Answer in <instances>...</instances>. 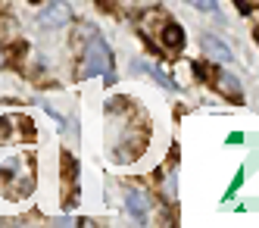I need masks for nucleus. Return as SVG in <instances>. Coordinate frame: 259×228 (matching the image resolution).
Returning a JSON list of instances; mask_svg holds the SVG:
<instances>
[{
	"label": "nucleus",
	"instance_id": "f257e3e1",
	"mask_svg": "<svg viewBox=\"0 0 259 228\" xmlns=\"http://www.w3.org/2000/svg\"><path fill=\"white\" fill-rule=\"evenodd\" d=\"M84 63H88V72H97V75H109V82H113V53L109 47L94 37V41L88 44V53H84Z\"/></svg>",
	"mask_w": 259,
	"mask_h": 228
},
{
	"label": "nucleus",
	"instance_id": "f03ea898",
	"mask_svg": "<svg viewBox=\"0 0 259 228\" xmlns=\"http://www.w3.org/2000/svg\"><path fill=\"white\" fill-rule=\"evenodd\" d=\"M69 19H72V10L63 0H53V4H47V10H41L38 22L47 25V28H63V25H69Z\"/></svg>",
	"mask_w": 259,
	"mask_h": 228
},
{
	"label": "nucleus",
	"instance_id": "7ed1b4c3",
	"mask_svg": "<svg viewBox=\"0 0 259 228\" xmlns=\"http://www.w3.org/2000/svg\"><path fill=\"white\" fill-rule=\"evenodd\" d=\"M200 44H203V53L209 56V60H215V63H231V47L228 44H222L219 37H212V34H203L200 37Z\"/></svg>",
	"mask_w": 259,
	"mask_h": 228
},
{
	"label": "nucleus",
	"instance_id": "20e7f679",
	"mask_svg": "<svg viewBox=\"0 0 259 228\" xmlns=\"http://www.w3.org/2000/svg\"><path fill=\"white\" fill-rule=\"evenodd\" d=\"M128 213H132L138 222H144L147 219V213H150V197L147 194H128Z\"/></svg>",
	"mask_w": 259,
	"mask_h": 228
},
{
	"label": "nucleus",
	"instance_id": "39448f33",
	"mask_svg": "<svg viewBox=\"0 0 259 228\" xmlns=\"http://www.w3.org/2000/svg\"><path fill=\"white\" fill-rule=\"evenodd\" d=\"M162 44L169 47V50H181V44H184V31H181V25L165 22V25H162Z\"/></svg>",
	"mask_w": 259,
	"mask_h": 228
},
{
	"label": "nucleus",
	"instance_id": "423d86ee",
	"mask_svg": "<svg viewBox=\"0 0 259 228\" xmlns=\"http://www.w3.org/2000/svg\"><path fill=\"white\" fill-rule=\"evenodd\" d=\"M219 91L225 94V97H240V82H237V75H222V79H219Z\"/></svg>",
	"mask_w": 259,
	"mask_h": 228
},
{
	"label": "nucleus",
	"instance_id": "0eeeda50",
	"mask_svg": "<svg viewBox=\"0 0 259 228\" xmlns=\"http://www.w3.org/2000/svg\"><path fill=\"white\" fill-rule=\"evenodd\" d=\"M191 7H197V10H203V13H215L219 7H215V0H188Z\"/></svg>",
	"mask_w": 259,
	"mask_h": 228
},
{
	"label": "nucleus",
	"instance_id": "6e6552de",
	"mask_svg": "<svg viewBox=\"0 0 259 228\" xmlns=\"http://www.w3.org/2000/svg\"><path fill=\"white\" fill-rule=\"evenodd\" d=\"M0 66H4V53H0Z\"/></svg>",
	"mask_w": 259,
	"mask_h": 228
},
{
	"label": "nucleus",
	"instance_id": "1a4fd4ad",
	"mask_svg": "<svg viewBox=\"0 0 259 228\" xmlns=\"http://www.w3.org/2000/svg\"><path fill=\"white\" fill-rule=\"evenodd\" d=\"M34 4H41V0H34Z\"/></svg>",
	"mask_w": 259,
	"mask_h": 228
}]
</instances>
